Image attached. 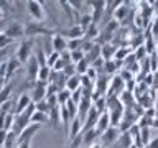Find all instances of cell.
<instances>
[{
	"instance_id": "cell-43",
	"label": "cell",
	"mask_w": 158,
	"mask_h": 148,
	"mask_svg": "<svg viewBox=\"0 0 158 148\" xmlns=\"http://www.w3.org/2000/svg\"><path fill=\"white\" fill-rule=\"evenodd\" d=\"M7 135H8V132L7 130H3V128H0V148H2L5 145V140H7Z\"/></svg>"
},
{
	"instance_id": "cell-49",
	"label": "cell",
	"mask_w": 158,
	"mask_h": 148,
	"mask_svg": "<svg viewBox=\"0 0 158 148\" xmlns=\"http://www.w3.org/2000/svg\"><path fill=\"white\" fill-rule=\"evenodd\" d=\"M153 127L158 128V118H155V120H153Z\"/></svg>"
},
{
	"instance_id": "cell-52",
	"label": "cell",
	"mask_w": 158,
	"mask_h": 148,
	"mask_svg": "<svg viewBox=\"0 0 158 148\" xmlns=\"http://www.w3.org/2000/svg\"><path fill=\"white\" fill-rule=\"evenodd\" d=\"M81 148H84V146H81Z\"/></svg>"
},
{
	"instance_id": "cell-20",
	"label": "cell",
	"mask_w": 158,
	"mask_h": 148,
	"mask_svg": "<svg viewBox=\"0 0 158 148\" xmlns=\"http://www.w3.org/2000/svg\"><path fill=\"white\" fill-rule=\"evenodd\" d=\"M30 123H36V125H49V117H48V113H43V112L36 110L31 115Z\"/></svg>"
},
{
	"instance_id": "cell-5",
	"label": "cell",
	"mask_w": 158,
	"mask_h": 148,
	"mask_svg": "<svg viewBox=\"0 0 158 148\" xmlns=\"http://www.w3.org/2000/svg\"><path fill=\"white\" fill-rule=\"evenodd\" d=\"M118 137H120V130H118L117 127H109L104 133H101V137H99V143L106 148V146H112L114 143L118 140Z\"/></svg>"
},
{
	"instance_id": "cell-12",
	"label": "cell",
	"mask_w": 158,
	"mask_h": 148,
	"mask_svg": "<svg viewBox=\"0 0 158 148\" xmlns=\"http://www.w3.org/2000/svg\"><path fill=\"white\" fill-rule=\"evenodd\" d=\"M81 130H82V118H79V115H76L69 123V130H68V138L69 142L73 138H76L77 135H81Z\"/></svg>"
},
{
	"instance_id": "cell-8",
	"label": "cell",
	"mask_w": 158,
	"mask_h": 148,
	"mask_svg": "<svg viewBox=\"0 0 158 148\" xmlns=\"http://www.w3.org/2000/svg\"><path fill=\"white\" fill-rule=\"evenodd\" d=\"M46 87H48L46 82H41V81L35 82V86L31 87V94H30L33 104H38V102H41L46 99Z\"/></svg>"
},
{
	"instance_id": "cell-19",
	"label": "cell",
	"mask_w": 158,
	"mask_h": 148,
	"mask_svg": "<svg viewBox=\"0 0 158 148\" xmlns=\"http://www.w3.org/2000/svg\"><path fill=\"white\" fill-rule=\"evenodd\" d=\"M99 138V133L96 132V128H92V130H87L86 133H82V146H91L94 143L97 142Z\"/></svg>"
},
{
	"instance_id": "cell-50",
	"label": "cell",
	"mask_w": 158,
	"mask_h": 148,
	"mask_svg": "<svg viewBox=\"0 0 158 148\" xmlns=\"http://www.w3.org/2000/svg\"><path fill=\"white\" fill-rule=\"evenodd\" d=\"M128 148H140V146H137V145H133V143H132V145L128 146Z\"/></svg>"
},
{
	"instance_id": "cell-24",
	"label": "cell",
	"mask_w": 158,
	"mask_h": 148,
	"mask_svg": "<svg viewBox=\"0 0 158 148\" xmlns=\"http://www.w3.org/2000/svg\"><path fill=\"white\" fill-rule=\"evenodd\" d=\"M48 117H49V123H51V125H54V127H58L59 123H61V115H59V105L51 107V110H49Z\"/></svg>"
},
{
	"instance_id": "cell-11",
	"label": "cell",
	"mask_w": 158,
	"mask_h": 148,
	"mask_svg": "<svg viewBox=\"0 0 158 148\" xmlns=\"http://www.w3.org/2000/svg\"><path fill=\"white\" fill-rule=\"evenodd\" d=\"M30 104H31V97H30V94H20L18 96V99H17V104H15V109H13V115L17 117V115H20L25 109H27Z\"/></svg>"
},
{
	"instance_id": "cell-7",
	"label": "cell",
	"mask_w": 158,
	"mask_h": 148,
	"mask_svg": "<svg viewBox=\"0 0 158 148\" xmlns=\"http://www.w3.org/2000/svg\"><path fill=\"white\" fill-rule=\"evenodd\" d=\"M125 91V82L120 79L118 74L110 77V82H109V89H107V94L106 97H110V96H120V94Z\"/></svg>"
},
{
	"instance_id": "cell-34",
	"label": "cell",
	"mask_w": 158,
	"mask_h": 148,
	"mask_svg": "<svg viewBox=\"0 0 158 148\" xmlns=\"http://www.w3.org/2000/svg\"><path fill=\"white\" fill-rule=\"evenodd\" d=\"M140 140H142L143 146L148 145V142L152 140V138H150V128H140Z\"/></svg>"
},
{
	"instance_id": "cell-46",
	"label": "cell",
	"mask_w": 158,
	"mask_h": 148,
	"mask_svg": "<svg viewBox=\"0 0 158 148\" xmlns=\"http://www.w3.org/2000/svg\"><path fill=\"white\" fill-rule=\"evenodd\" d=\"M18 148H31V142H23V143H20Z\"/></svg>"
},
{
	"instance_id": "cell-9",
	"label": "cell",
	"mask_w": 158,
	"mask_h": 148,
	"mask_svg": "<svg viewBox=\"0 0 158 148\" xmlns=\"http://www.w3.org/2000/svg\"><path fill=\"white\" fill-rule=\"evenodd\" d=\"M40 128H41V125H36V123H30V125L17 137V145H20V143H23V142H31V138L38 133Z\"/></svg>"
},
{
	"instance_id": "cell-51",
	"label": "cell",
	"mask_w": 158,
	"mask_h": 148,
	"mask_svg": "<svg viewBox=\"0 0 158 148\" xmlns=\"http://www.w3.org/2000/svg\"><path fill=\"white\" fill-rule=\"evenodd\" d=\"M2 18H3V13H2V12H0V20H2Z\"/></svg>"
},
{
	"instance_id": "cell-2",
	"label": "cell",
	"mask_w": 158,
	"mask_h": 148,
	"mask_svg": "<svg viewBox=\"0 0 158 148\" xmlns=\"http://www.w3.org/2000/svg\"><path fill=\"white\" fill-rule=\"evenodd\" d=\"M33 44H35V39L33 38H23L22 43H20V46L17 49V54H15V58L18 59L20 63L27 64V61L30 58H31V51H33Z\"/></svg>"
},
{
	"instance_id": "cell-1",
	"label": "cell",
	"mask_w": 158,
	"mask_h": 148,
	"mask_svg": "<svg viewBox=\"0 0 158 148\" xmlns=\"http://www.w3.org/2000/svg\"><path fill=\"white\" fill-rule=\"evenodd\" d=\"M27 10L30 13V17H31L36 23H43L44 20H46V8L43 7V2H36V0H28L27 3Z\"/></svg>"
},
{
	"instance_id": "cell-48",
	"label": "cell",
	"mask_w": 158,
	"mask_h": 148,
	"mask_svg": "<svg viewBox=\"0 0 158 148\" xmlns=\"http://www.w3.org/2000/svg\"><path fill=\"white\" fill-rule=\"evenodd\" d=\"M89 148H104V146H102V145H101V143H99V142H96V143H94V145H91Z\"/></svg>"
},
{
	"instance_id": "cell-31",
	"label": "cell",
	"mask_w": 158,
	"mask_h": 148,
	"mask_svg": "<svg viewBox=\"0 0 158 148\" xmlns=\"http://www.w3.org/2000/svg\"><path fill=\"white\" fill-rule=\"evenodd\" d=\"M59 58H61V54L56 53V51H51L49 54H46V66H49V68L53 69V66L56 64V61H58Z\"/></svg>"
},
{
	"instance_id": "cell-22",
	"label": "cell",
	"mask_w": 158,
	"mask_h": 148,
	"mask_svg": "<svg viewBox=\"0 0 158 148\" xmlns=\"http://www.w3.org/2000/svg\"><path fill=\"white\" fill-rule=\"evenodd\" d=\"M79 87H81V76H79V74H76V76H73V77H68V81H66V89H68L69 92L77 91Z\"/></svg>"
},
{
	"instance_id": "cell-18",
	"label": "cell",
	"mask_w": 158,
	"mask_h": 148,
	"mask_svg": "<svg viewBox=\"0 0 158 148\" xmlns=\"http://www.w3.org/2000/svg\"><path fill=\"white\" fill-rule=\"evenodd\" d=\"M123 113H125V109H115V110L109 112V117H110V127H117L120 125V122L123 120Z\"/></svg>"
},
{
	"instance_id": "cell-39",
	"label": "cell",
	"mask_w": 158,
	"mask_h": 148,
	"mask_svg": "<svg viewBox=\"0 0 158 148\" xmlns=\"http://www.w3.org/2000/svg\"><path fill=\"white\" fill-rule=\"evenodd\" d=\"M15 138H17V135H15L13 132H8V135H7V140H5V145H3L2 148H13Z\"/></svg>"
},
{
	"instance_id": "cell-30",
	"label": "cell",
	"mask_w": 158,
	"mask_h": 148,
	"mask_svg": "<svg viewBox=\"0 0 158 148\" xmlns=\"http://www.w3.org/2000/svg\"><path fill=\"white\" fill-rule=\"evenodd\" d=\"M82 43H84V38H81V39H68V49H69V53L76 51V49H81L82 48Z\"/></svg>"
},
{
	"instance_id": "cell-16",
	"label": "cell",
	"mask_w": 158,
	"mask_h": 148,
	"mask_svg": "<svg viewBox=\"0 0 158 148\" xmlns=\"http://www.w3.org/2000/svg\"><path fill=\"white\" fill-rule=\"evenodd\" d=\"M115 51H117V46H114L112 43L101 44V58L104 59V61H110V59H114Z\"/></svg>"
},
{
	"instance_id": "cell-14",
	"label": "cell",
	"mask_w": 158,
	"mask_h": 148,
	"mask_svg": "<svg viewBox=\"0 0 158 148\" xmlns=\"http://www.w3.org/2000/svg\"><path fill=\"white\" fill-rule=\"evenodd\" d=\"M109 127H110V117H109V112H104L99 115V120H97L94 128H96V132L99 133V137H101V133H104Z\"/></svg>"
},
{
	"instance_id": "cell-13",
	"label": "cell",
	"mask_w": 158,
	"mask_h": 148,
	"mask_svg": "<svg viewBox=\"0 0 158 148\" xmlns=\"http://www.w3.org/2000/svg\"><path fill=\"white\" fill-rule=\"evenodd\" d=\"M84 30L81 28V25H73V27H69L68 30H66V33H63V36L66 38V39H81V38H84Z\"/></svg>"
},
{
	"instance_id": "cell-45",
	"label": "cell",
	"mask_w": 158,
	"mask_h": 148,
	"mask_svg": "<svg viewBox=\"0 0 158 148\" xmlns=\"http://www.w3.org/2000/svg\"><path fill=\"white\" fill-rule=\"evenodd\" d=\"M145 148H158V137H156V138H152Z\"/></svg>"
},
{
	"instance_id": "cell-15",
	"label": "cell",
	"mask_w": 158,
	"mask_h": 148,
	"mask_svg": "<svg viewBox=\"0 0 158 148\" xmlns=\"http://www.w3.org/2000/svg\"><path fill=\"white\" fill-rule=\"evenodd\" d=\"M20 68H22V63H20L17 58H8V59H7V76H5V81L10 82L12 76L18 71Z\"/></svg>"
},
{
	"instance_id": "cell-3",
	"label": "cell",
	"mask_w": 158,
	"mask_h": 148,
	"mask_svg": "<svg viewBox=\"0 0 158 148\" xmlns=\"http://www.w3.org/2000/svg\"><path fill=\"white\" fill-rule=\"evenodd\" d=\"M2 31L7 35L12 41H15V39H23L25 38V25L20 23V22H10Z\"/></svg>"
},
{
	"instance_id": "cell-36",
	"label": "cell",
	"mask_w": 158,
	"mask_h": 148,
	"mask_svg": "<svg viewBox=\"0 0 158 148\" xmlns=\"http://www.w3.org/2000/svg\"><path fill=\"white\" fill-rule=\"evenodd\" d=\"M35 105H36L38 112H43V113H49V110H51V107H49V104L46 102V99L41 102H38V104H35Z\"/></svg>"
},
{
	"instance_id": "cell-6",
	"label": "cell",
	"mask_w": 158,
	"mask_h": 148,
	"mask_svg": "<svg viewBox=\"0 0 158 148\" xmlns=\"http://www.w3.org/2000/svg\"><path fill=\"white\" fill-rule=\"evenodd\" d=\"M25 68H27V79L28 82L31 84V87L35 86V82L38 81V71H40V63L35 54H31V58L27 61V64H25Z\"/></svg>"
},
{
	"instance_id": "cell-33",
	"label": "cell",
	"mask_w": 158,
	"mask_h": 148,
	"mask_svg": "<svg viewBox=\"0 0 158 148\" xmlns=\"http://www.w3.org/2000/svg\"><path fill=\"white\" fill-rule=\"evenodd\" d=\"M59 5H61V7L64 8V12H66V15H68L69 20H76V18H77L76 15L73 13L74 10H73V7H71V3H69V2H64V0H63V2H59Z\"/></svg>"
},
{
	"instance_id": "cell-23",
	"label": "cell",
	"mask_w": 158,
	"mask_h": 148,
	"mask_svg": "<svg viewBox=\"0 0 158 148\" xmlns=\"http://www.w3.org/2000/svg\"><path fill=\"white\" fill-rule=\"evenodd\" d=\"M117 63L114 61V59H110V61H106L104 63V69H102V74H106V76H115L117 72Z\"/></svg>"
},
{
	"instance_id": "cell-27",
	"label": "cell",
	"mask_w": 158,
	"mask_h": 148,
	"mask_svg": "<svg viewBox=\"0 0 158 148\" xmlns=\"http://www.w3.org/2000/svg\"><path fill=\"white\" fill-rule=\"evenodd\" d=\"M10 94H12V84L8 82L7 86H5L2 91H0V105H3L7 101H10V99H12V97H10Z\"/></svg>"
},
{
	"instance_id": "cell-26",
	"label": "cell",
	"mask_w": 158,
	"mask_h": 148,
	"mask_svg": "<svg viewBox=\"0 0 158 148\" xmlns=\"http://www.w3.org/2000/svg\"><path fill=\"white\" fill-rule=\"evenodd\" d=\"M118 99H120V102H122L123 107H130V105H133V92L123 91L120 96H118Z\"/></svg>"
},
{
	"instance_id": "cell-38",
	"label": "cell",
	"mask_w": 158,
	"mask_h": 148,
	"mask_svg": "<svg viewBox=\"0 0 158 148\" xmlns=\"http://www.w3.org/2000/svg\"><path fill=\"white\" fill-rule=\"evenodd\" d=\"M13 41L10 39L7 35H5L3 31H0V49H3V48H8L10 44H12Z\"/></svg>"
},
{
	"instance_id": "cell-37",
	"label": "cell",
	"mask_w": 158,
	"mask_h": 148,
	"mask_svg": "<svg viewBox=\"0 0 158 148\" xmlns=\"http://www.w3.org/2000/svg\"><path fill=\"white\" fill-rule=\"evenodd\" d=\"M35 56H36L38 63H40V68H41V66H46V54H44V48H40Z\"/></svg>"
},
{
	"instance_id": "cell-42",
	"label": "cell",
	"mask_w": 158,
	"mask_h": 148,
	"mask_svg": "<svg viewBox=\"0 0 158 148\" xmlns=\"http://www.w3.org/2000/svg\"><path fill=\"white\" fill-rule=\"evenodd\" d=\"M69 3H71V7H73L74 12H77V10H81V8H82V5L86 3V2H77V0H71Z\"/></svg>"
},
{
	"instance_id": "cell-40",
	"label": "cell",
	"mask_w": 158,
	"mask_h": 148,
	"mask_svg": "<svg viewBox=\"0 0 158 148\" xmlns=\"http://www.w3.org/2000/svg\"><path fill=\"white\" fill-rule=\"evenodd\" d=\"M118 76H120V79L123 82H128V81H132V79H133V74H132V71H128V69H122Z\"/></svg>"
},
{
	"instance_id": "cell-44",
	"label": "cell",
	"mask_w": 158,
	"mask_h": 148,
	"mask_svg": "<svg viewBox=\"0 0 158 148\" xmlns=\"http://www.w3.org/2000/svg\"><path fill=\"white\" fill-rule=\"evenodd\" d=\"M7 76V61H3L2 64H0V77H3Z\"/></svg>"
},
{
	"instance_id": "cell-25",
	"label": "cell",
	"mask_w": 158,
	"mask_h": 148,
	"mask_svg": "<svg viewBox=\"0 0 158 148\" xmlns=\"http://www.w3.org/2000/svg\"><path fill=\"white\" fill-rule=\"evenodd\" d=\"M51 71H53V69L49 66H41V68H40V71H38V81L48 84L49 76H51Z\"/></svg>"
},
{
	"instance_id": "cell-41",
	"label": "cell",
	"mask_w": 158,
	"mask_h": 148,
	"mask_svg": "<svg viewBox=\"0 0 158 148\" xmlns=\"http://www.w3.org/2000/svg\"><path fill=\"white\" fill-rule=\"evenodd\" d=\"M81 99H82V89H81V87H79L77 91L71 92V101H73L74 104H76V105H77L79 102H81Z\"/></svg>"
},
{
	"instance_id": "cell-10",
	"label": "cell",
	"mask_w": 158,
	"mask_h": 148,
	"mask_svg": "<svg viewBox=\"0 0 158 148\" xmlns=\"http://www.w3.org/2000/svg\"><path fill=\"white\" fill-rule=\"evenodd\" d=\"M51 49L56 53H64L68 49V39L63 36L61 33H54L51 36Z\"/></svg>"
},
{
	"instance_id": "cell-21",
	"label": "cell",
	"mask_w": 158,
	"mask_h": 148,
	"mask_svg": "<svg viewBox=\"0 0 158 148\" xmlns=\"http://www.w3.org/2000/svg\"><path fill=\"white\" fill-rule=\"evenodd\" d=\"M101 58V44L99 43H94V46L89 49V51L86 53V59L89 61V64H92L96 59Z\"/></svg>"
},
{
	"instance_id": "cell-4",
	"label": "cell",
	"mask_w": 158,
	"mask_h": 148,
	"mask_svg": "<svg viewBox=\"0 0 158 148\" xmlns=\"http://www.w3.org/2000/svg\"><path fill=\"white\" fill-rule=\"evenodd\" d=\"M36 35H48V36H53L54 31L46 28L43 23H36V22L25 25V36L33 38V36H36Z\"/></svg>"
},
{
	"instance_id": "cell-32",
	"label": "cell",
	"mask_w": 158,
	"mask_h": 148,
	"mask_svg": "<svg viewBox=\"0 0 158 148\" xmlns=\"http://www.w3.org/2000/svg\"><path fill=\"white\" fill-rule=\"evenodd\" d=\"M69 54H71V63L73 64H77L79 61H82V59L86 58V54H84L82 49H76V51H71Z\"/></svg>"
},
{
	"instance_id": "cell-29",
	"label": "cell",
	"mask_w": 158,
	"mask_h": 148,
	"mask_svg": "<svg viewBox=\"0 0 158 148\" xmlns=\"http://www.w3.org/2000/svg\"><path fill=\"white\" fill-rule=\"evenodd\" d=\"M69 99H71V92L68 89H63V91L58 92V105H64Z\"/></svg>"
},
{
	"instance_id": "cell-35",
	"label": "cell",
	"mask_w": 158,
	"mask_h": 148,
	"mask_svg": "<svg viewBox=\"0 0 158 148\" xmlns=\"http://www.w3.org/2000/svg\"><path fill=\"white\" fill-rule=\"evenodd\" d=\"M12 5H13L12 2H5V0H0V12L3 13V17L13 10V7H12Z\"/></svg>"
},
{
	"instance_id": "cell-47",
	"label": "cell",
	"mask_w": 158,
	"mask_h": 148,
	"mask_svg": "<svg viewBox=\"0 0 158 148\" xmlns=\"http://www.w3.org/2000/svg\"><path fill=\"white\" fill-rule=\"evenodd\" d=\"M7 84H8V82H7V81H5V79H3V77H0V91H2V89H3L5 86H7Z\"/></svg>"
},
{
	"instance_id": "cell-28",
	"label": "cell",
	"mask_w": 158,
	"mask_h": 148,
	"mask_svg": "<svg viewBox=\"0 0 158 148\" xmlns=\"http://www.w3.org/2000/svg\"><path fill=\"white\" fill-rule=\"evenodd\" d=\"M91 68V64H89V61L86 58L82 59V61H79L77 64H76V72L79 74V76H84V74L87 72V69Z\"/></svg>"
},
{
	"instance_id": "cell-17",
	"label": "cell",
	"mask_w": 158,
	"mask_h": 148,
	"mask_svg": "<svg viewBox=\"0 0 158 148\" xmlns=\"http://www.w3.org/2000/svg\"><path fill=\"white\" fill-rule=\"evenodd\" d=\"M128 13H130V7H128V2H122V3L117 7L115 12H114L112 18H114V20H117V22L120 23L122 20H125V18H127V15H128Z\"/></svg>"
}]
</instances>
